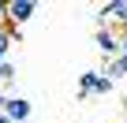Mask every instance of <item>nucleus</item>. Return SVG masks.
Returning <instances> with one entry per match:
<instances>
[{
	"instance_id": "nucleus-1",
	"label": "nucleus",
	"mask_w": 127,
	"mask_h": 123,
	"mask_svg": "<svg viewBox=\"0 0 127 123\" xmlns=\"http://www.w3.org/2000/svg\"><path fill=\"white\" fill-rule=\"evenodd\" d=\"M37 15V4L34 0H8V15H4V26L8 30H19L23 23H30Z\"/></svg>"
},
{
	"instance_id": "nucleus-2",
	"label": "nucleus",
	"mask_w": 127,
	"mask_h": 123,
	"mask_svg": "<svg viewBox=\"0 0 127 123\" xmlns=\"http://www.w3.org/2000/svg\"><path fill=\"white\" fill-rule=\"evenodd\" d=\"M94 45L101 49L105 60H116V56H120V30H112V26L101 23V26L94 30Z\"/></svg>"
},
{
	"instance_id": "nucleus-3",
	"label": "nucleus",
	"mask_w": 127,
	"mask_h": 123,
	"mask_svg": "<svg viewBox=\"0 0 127 123\" xmlns=\"http://www.w3.org/2000/svg\"><path fill=\"white\" fill-rule=\"evenodd\" d=\"M0 112H4L11 123H26L30 116H34V104L26 101V97H8L4 101V108H0Z\"/></svg>"
},
{
	"instance_id": "nucleus-4",
	"label": "nucleus",
	"mask_w": 127,
	"mask_h": 123,
	"mask_svg": "<svg viewBox=\"0 0 127 123\" xmlns=\"http://www.w3.org/2000/svg\"><path fill=\"white\" fill-rule=\"evenodd\" d=\"M97 19H116L127 30V0H108V4H101L97 8Z\"/></svg>"
},
{
	"instance_id": "nucleus-5",
	"label": "nucleus",
	"mask_w": 127,
	"mask_h": 123,
	"mask_svg": "<svg viewBox=\"0 0 127 123\" xmlns=\"http://www.w3.org/2000/svg\"><path fill=\"white\" fill-rule=\"evenodd\" d=\"M112 90H116V82H112V78H105L101 71H94V82H90V97H108Z\"/></svg>"
},
{
	"instance_id": "nucleus-6",
	"label": "nucleus",
	"mask_w": 127,
	"mask_h": 123,
	"mask_svg": "<svg viewBox=\"0 0 127 123\" xmlns=\"http://www.w3.org/2000/svg\"><path fill=\"white\" fill-rule=\"evenodd\" d=\"M8 49H11V30H8V26H0V64L8 60Z\"/></svg>"
},
{
	"instance_id": "nucleus-7",
	"label": "nucleus",
	"mask_w": 127,
	"mask_h": 123,
	"mask_svg": "<svg viewBox=\"0 0 127 123\" xmlns=\"http://www.w3.org/2000/svg\"><path fill=\"white\" fill-rule=\"evenodd\" d=\"M11 78H15V64H11V60H4V64H0V82L8 86Z\"/></svg>"
},
{
	"instance_id": "nucleus-8",
	"label": "nucleus",
	"mask_w": 127,
	"mask_h": 123,
	"mask_svg": "<svg viewBox=\"0 0 127 123\" xmlns=\"http://www.w3.org/2000/svg\"><path fill=\"white\" fill-rule=\"evenodd\" d=\"M112 67H116V75H120V78L127 75V52H120V56L112 60Z\"/></svg>"
},
{
	"instance_id": "nucleus-9",
	"label": "nucleus",
	"mask_w": 127,
	"mask_h": 123,
	"mask_svg": "<svg viewBox=\"0 0 127 123\" xmlns=\"http://www.w3.org/2000/svg\"><path fill=\"white\" fill-rule=\"evenodd\" d=\"M4 101H8V93H4V90H0V108H4Z\"/></svg>"
},
{
	"instance_id": "nucleus-10",
	"label": "nucleus",
	"mask_w": 127,
	"mask_h": 123,
	"mask_svg": "<svg viewBox=\"0 0 127 123\" xmlns=\"http://www.w3.org/2000/svg\"><path fill=\"white\" fill-rule=\"evenodd\" d=\"M0 123H11V119H8V116H4V112H0Z\"/></svg>"
},
{
	"instance_id": "nucleus-11",
	"label": "nucleus",
	"mask_w": 127,
	"mask_h": 123,
	"mask_svg": "<svg viewBox=\"0 0 127 123\" xmlns=\"http://www.w3.org/2000/svg\"><path fill=\"white\" fill-rule=\"evenodd\" d=\"M123 123H127V119H123Z\"/></svg>"
}]
</instances>
